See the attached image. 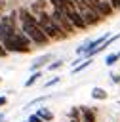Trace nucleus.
Here are the masks:
<instances>
[{
    "label": "nucleus",
    "mask_w": 120,
    "mask_h": 122,
    "mask_svg": "<svg viewBox=\"0 0 120 122\" xmlns=\"http://www.w3.org/2000/svg\"><path fill=\"white\" fill-rule=\"evenodd\" d=\"M17 17H19V21H21V30L30 38L32 44H36V46H44V44L50 42L48 34H46V32L42 30V27H40L36 15H32L27 8H21V10L17 11Z\"/></svg>",
    "instance_id": "1"
},
{
    "label": "nucleus",
    "mask_w": 120,
    "mask_h": 122,
    "mask_svg": "<svg viewBox=\"0 0 120 122\" xmlns=\"http://www.w3.org/2000/svg\"><path fill=\"white\" fill-rule=\"evenodd\" d=\"M36 19H38V23H40V27H42V30L48 34V38L50 40H63L67 34L55 25V21L51 19V15L48 13V11H40V13H36Z\"/></svg>",
    "instance_id": "2"
},
{
    "label": "nucleus",
    "mask_w": 120,
    "mask_h": 122,
    "mask_svg": "<svg viewBox=\"0 0 120 122\" xmlns=\"http://www.w3.org/2000/svg\"><path fill=\"white\" fill-rule=\"evenodd\" d=\"M74 6H76V10L80 11V15H82V19L86 21V25L88 27H91V25H97L103 17L95 11V10H91L84 0H74Z\"/></svg>",
    "instance_id": "3"
},
{
    "label": "nucleus",
    "mask_w": 120,
    "mask_h": 122,
    "mask_svg": "<svg viewBox=\"0 0 120 122\" xmlns=\"http://www.w3.org/2000/svg\"><path fill=\"white\" fill-rule=\"evenodd\" d=\"M65 15H67V19L74 25V29H86L88 25H86V21L82 19V15H80V11L76 10V6H74V0H67L65 2V8L61 10Z\"/></svg>",
    "instance_id": "4"
},
{
    "label": "nucleus",
    "mask_w": 120,
    "mask_h": 122,
    "mask_svg": "<svg viewBox=\"0 0 120 122\" xmlns=\"http://www.w3.org/2000/svg\"><path fill=\"white\" fill-rule=\"evenodd\" d=\"M50 15H51V19L55 21V25H57V27H59V29H61L65 34H70V32H74V25H72V23L67 19V15H65L61 10H53Z\"/></svg>",
    "instance_id": "5"
},
{
    "label": "nucleus",
    "mask_w": 120,
    "mask_h": 122,
    "mask_svg": "<svg viewBox=\"0 0 120 122\" xmlns=\"http://www.w3.org/2000/svg\"><path fill=\"white\" fill-rule=\"evenodd\" d=\"M91 10H95L101 17H107V15H112V6L109 4V0H84Z\"/></svg>",
    "instance_id": "6"
},
{
    "label": "nucleus",
    "mask_w": 120,
    "mask_h": 122,
    "mask_svg": "<svg viewBox=\"0 0 120 122\" xmlns=\"http://www.w3.org/2000/svg\"><path fill=\"white\" fill-rule=\"evenodd\" d=\"M80 122H95L93 111H90L88 107H80Z\"/></svg>",
    "instance_id": "7"
},
{
    "label": "nucleus",
    "mask_w": 120,
    "mask_h": 122,
    "mask_svg": "<svg viewBox=\"0 0 120 122\" xmlns=\"http://www.w3.org/2000/svg\"><path fill=\"white\" fill-rule=\"evenodd\" d=\"M91 97L93 99H97V101H105L107 99V92L103 90V88H91Z\"/></svg>",
    "instance_id": "8"
},
{
    "label": "nucleus",
    "mask_w": 120,
    "mask_h": 122,
    "mask_svg": "<svg viewBox=\"0 0 120 122\" xmlns=\"http://www.w3.org/2000/svg\"><path fill=\"white\" fill-rule=\"evenodd\" d=\"M36 114H38V116H40L44 122H51V120H53V112H51V111H48L46 107H40Z\"/></svg>",
    "instance_id": "9"
},
{
    "label": "nucleus",
    "mask_w": 120,
    "mask_h": 122,
    "mask_svg": "<svg viewBox=\"0 0 120 122\" xmlns=\"http://www.w3.org/2000/svg\"><path fill=\"white\" fill-rule=\"evenodd\" d=\"M118 59H120V53H118V51L109 53V55L105 57V65H107V67H112L114 63H118Z\"/></svg>",
    "instance_id": "10"
},
{
    "label": "nucleus",
    "mask_w": 120,
    "mask_h": 122,
    "mask_svg": "<svg viewBox=\"0 0 120 122\" xmlns=\"http://www.w3.org/2000/svg\"><path fill=\"white\" fill-rule=\"evenodd\" d=\"M50 57H51V55H44V57H38V59L32 63V67H30V69H32V71H38L42 65H46V63L50 61Z\"/></svg>",
    "instance_id": "11"
},
{
    "label": "nucleus",
    "mask_w": 120,
    "mask_h": 122,
    "mask_svg": "<svg viewBox=\"0 0 120 122\" xmlns=\"http://www.w3.org/2000/svg\"><path fill=\"white\" fill-rule=\"evenodd\" d=\"M40 76H42V71H34L32 74H30V78H27V82H25V88H30L36 80H40Z\"/></svg>",
    "instance_id": "12"
},
{
    "label": "nucleus",
    "mask_w": 120,
    "mask_h": 122,
    "mask_svg": "<svg viewBox=\"0 0 120 122\" xmlns=\"http://www.w3.org/2000/svg\"><path fill=\"white\" fill-rule=\"evenodd\" d=\"M32 11H34V13L46 11V0H36V2L32 4Z\"/></svg>",
    "instance_id": "13"
},
{
    "label": "nucleus",
    "mask_w": 120,
    "mask_h": 122,
    "mask_svg": "<svg viewBox=\"0 0 120 122\" xmlns=\"http://www.w3.org/2000/svg\"><path fill=\"white\" fill-rule=\"evenodd\" d=\"M91 63H93V59H86V61H84V63H80V65H76V67H74V71H72V72H74V74H78V72H80V71H84V69H86V67H90V65H91Z\"/></svg>",
    "instance_id": "14"
},
{
    "label": "nucleus",
    "mask_w": 120,
    "mask_h": 122,
    "mask_svg": "<svg viewBox=\"0 0 120 122\" xmlns=\"http://www.w3.org/2000/svg\"><path fill=\"white\" fill-rule=\"evenodd\" d=\"M70 118H78L80 120V107H72L70 109Z\"/></svg>",
    "instance_id": "15"
},
{
    "label": "nucleus",
    "mask_w": 120,
    "mask_h": 122,
    "mask_svg": "<svg viewBox=\"0 0 120 122\" xmlns=\"http://www.w3.org/2000/svg\"><path fill=\"white\" fill-rule=\"evenodd\" d=\"M61 67H63V61H55V63H51L48 69H50V71H57V69H61Z\"/></svg>",
    "instance_id": "16"
},
{
    "label": "nucleus",
    "mask_w": 120,
    "mask_h": 122,
    "mask_svg": "<svg viewBox=\"0 0 120 122\" xmlns=\"http://www.w3.org/2000/svg\"><path fill=\"white\" fill-rule=\"evenodd\" d=\"M27 122H44V120H42V118H40V116H38V114H30V116H29V120H27Z\"/></svg>",
    "instance_id": "17"
},
{
    "label": "nucleus",
    "mask_w": 120,
    "mask_h": 122,
    "mask_svg": "<svg viewBox=\"0 0 120 122\" xmlns=\"http://www.w3.org/2000/svg\"><path fill=\"white\" fill-rule=\"evenodd\" d=\"M109 4L112 6V10H120V0H109Z\"/></svg>",
    "instance_id": "18"
},
{
    "label": "nucleus",
    "mask_w": 120,
    "mask_h": 122,
    "mask_svg": "<svg viewBox=\"0 0 120 122\" xmlns=\"http://www.w3.org/2000/svg\"><path fill=\"white\" fill-rule=\"evenodd\" d=\"M57 82H59V76H57V78H53V80H50V82H46V88H51V86H55Z\"/></svg>",
    "instance_id": "19"
},
{
    "label": "nucleus",
    "mask_w": 120,
    "mask_h": 122,
    "mask_svg": "<svg viewBox=\"0 0 120 122\" xmlns=\"http://www.w3.org/2000/svg\"><path fill=\"white\" fill-rule=\"evenodd\" d=\"M110 76H112V82H114V84H120V74H118V72H112Z\"/></svg>",
    "instance_id": "20"
},
{
    "label": "nucleus",
    "mask_w": 120,
    "mask_h": 122,
    "mask_svg": "<svg viewBox=\"0 0 120 122\" xmlns=\"http://www.w3.org/2000/svg\"><path fill=\"white\" fill-rule=\"evenodd\" d=\"M6 103H8V97L6 95H0V107H4Z\"/></svg>",
    "instance_id": "21"
},
{
    "label": "nucleus",
    "mask_w": 120,
    "mask_h": 122,
    "mask_svg": "<svg viewBox=\"0 0 120 122\" xmlns=\"http://www.w3.org/2000/svg\"><path fill=\"white\" fill-rule=\"evenodd\" d=\"M6 53H8V51H6V48H4V46H2V42H0V57H4Z\"/></svg>",
    "instance_id": "22"
},
{
    "label": "nucleus",
    "mask_w": 120,
    "mask_h": 122,
    "mask_svg": "<svg viewBox=\"0 0 120 122\" xmlns=\"http://www.w3.org/2000/svg\"><path fill=\"white\" fill-rule=\"evenodd\" d=\"M70 122H80V120L78 118H70Z\"/></svg>",
    "instance_id": "23"
},
{
    "label": "nucleus",
    "mask_w": 120,
    "mask_h": 122,
    "mask_svg": "<svg viewBox=\"0 0 120 122\" xmlns=\"http://www.w3.org/2000/svg\"><path fill=\"white\" fill-rule=\"evenodd\" d=\"M0 80H2V78H0Z\"/></svg>",
    "instance_id": "24"
}]
</instances>
